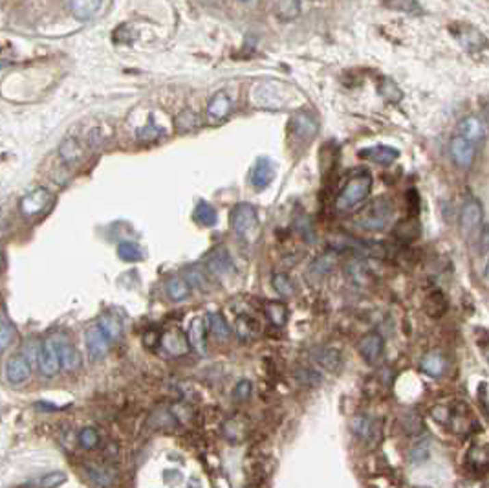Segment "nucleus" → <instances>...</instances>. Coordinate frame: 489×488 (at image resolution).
<instances>
[{
  "label": "nucleus",
  "instance_id": "58836bf2",
  "mask_svg": "<svg viewBox=\"0 0 489 488\" xmlns=\"http://www.w3.org/2000/svg\"><path fill=\"white\" fill-rule=\"evenodd\" d=\"M176 129L180 132H189L193 131V129H196L198 127V116L194 114V112H191V110H183V112H180L176 118Z\"/></svg>",
  "mask_w": 489,
  "mask_h": 488
},
{
  "label": "nucleus",
  "instance_id": "6e6552de",
  "mask_svg": "<svg viewBox=\"0 0 489 488\" xmlns=\"http://www.w3.org/2000/svg\"><path fill=\"white\" fill-rule=\"evenodd\" d=\"M110 344H112L110 338L97 325L86 331V350H88V357L94 362H99L107 357L108 350H110Z\"/></svg>",
  "mask_w": 489,
  "mask_h": 488
},
{
  "label": "nucleus",
  "instance_id": "e433bc0d",
  "mask_svg": "<svg viewBox=\"0 0 489 488\" xmlns=\"http://www.w3.org/2000/svg\"><path fill=\"white\" fill-rule=\"evenodd\" d=\"M88 476H90L99 487L107 488L114 483V472L110 470V468H105V466H92Z\"/></svg>",
  "mask_w": 489,
  "mask_h": 488
},
{
  "label": "nucleus",
  "instance_id": "09e8293b",
  "mask_svg": "<svg viewBox=\"0 0 489 488\" xmlns=\"http://www.w3.org/2000/svg\"><path fill=\"white\" fill-rule=\"evenodd\" d=\"M480 246L482 250L489 252V228H484L482 235H480Z\"/></svg>",
  "mask_w": 489,
  "mask_h": 488
},
{
  "label": "nucleus",
  "instance_id": "a19ab883",
  "mask_svg": "<svg viewBox=\"0 0 489 488\" xmlns=\"http://www.w3.org/2000/svg\"><path fill=\"white\" fill-rule=\"evenodd\" d=\"M277 15L285 21H290V18H295L299 13H301V4L299 2H293V0H286V2H279L277 6Z\"/></svg>",
  "mask_w": 489,
  "mask_h": 488
},
{
  "label": "nucleus",
  "instance_id": "a878e982",
  "mask_svg": "<svg viewBox=\"0 0 489 488\" xmlns=\"http://www.w3.org/2000/svg\"><path fill=\"white\" fill-rule=\"evenodd\" d=\"M97 327L107 334L110 342L120 339L121 334H123V325H121L120 318L116 316V314H105V316L99 320V323H97Z\"/></svg>",
  "mask_w": 489,
  "mask_h": 488
},
{
  "label": "nucleus",
  "instance_id": "72a5a7b5",
  "mask_svg": "<svg viewBox=\"0 0 489 488\" xmlns=\"http://www.w3.org/2000/svg\"><path fill=\"white\" fill-rule=\"evenodd\" d=\"M77 441H79L81 448L92 452V450H96L97 446H99L101 437H99L96 428H83V430L79 431V435H77Z\"/></svg>",
  "mask_w": 489,
  "mask_h": 488
},
{
  "label": "nucleus",
  "instance_id": "79ce46f5",
  "mask_svg": "<svg viewBox=\"0 0 489 488\" xmlns=\"http://www.w3.org/2000/svg\"><path fill=\"white\" fill-rule=\"evenodd\" d=\"M15 334H17V331H15L12 323L0 322V352H4L13 344Z\"/></svg>",
  "mask_w": 489,
  "mask_h": 488
},
{
  "label": "nucleus",
  "instance_id": "c9c22d12",
  "mask_svg": "<svg viewBox=\"0 0 489 488\" xmlns=\"http://www.w3.org/2000/svg\"><path fill=\"white\" fill-rule=\"evenodd\" d=\"M118 255L123 261H129V263H136V261H142L143 259L142 248L134 244V242H121L120 246H118Z\"/></svg>",
  "mask_w": 489,
  "mask_h": 488
},
{
  "label": "nucleus",
  "instance_id": "f03ea898",
  "mask_svg": "<svg viewBox=\"0 0 489 488\" xmlns=\"http://www.w3.org/2000/svg\"><path fill=\"white\" fill-rule=\"evenodd\" d=\"M394 217L393 202L385 196H378L365 206L358 215V224L367 231H382Z\"/></svg>",
  "mask_w": 489,
  "mask_h": 488
},
{
  "label": "nucleus",
  "instance_id": "4468645a",
  "mask_svg": "<svg viewBox=\"0 0 489 488\" xmlns=\"http://www.w3.org/2000/svg\"><path fill=\"white\" fill-rule=\"evenodd\" d=\"M451 158L458 167H469L475 160V145L462 136H455L449 144Z\"/></svg>",
  "mask_w": 489,
  "mask_h": 488
},
{
  "label": "nucleus",
  "instance_id": "de8ad7c7",
  "mask_svg": "<svg viewBox=\"0 0 489 488\" xmlns=\"http://www.w3.org/2000/svg\"><path fill=\"white\" fill-rule=\"evenodd\" d=\"M143 342H145V347H148V349H154V347H158L159 342H161V334H159L158 331L150 329V331H147V333H145V336H143Z\"/></svg>",
  "mask_w": 489,
  "mask_h": 488
},
{
  "label": "nucleus",
  "instance_id": "5701e85b",
  "mask_svg": "<svg viewBox=\"0 0 489 488\" xmlns=\"http://www.w3.org/2000/svg\"><path fill=\"white\" fill-rule=\"evenodd\" d=\"M407 457H409L410 465L420 466L423 465V463H427V459L431 457V439H429V437H421V439H418V441H416L409 448Z\"/></svg>",
  "mask_w": 489,
  "mask_h": 488
},
{
  "label": "nucleus",
  "instance_id": "f257e3e1",
  "mask_svg": "<svg viewBox=\"0 0 489 488\" xmlns=\"http://www.w3.org/2000/svg\"><path fill=\"white\" fill-rule=\"evenodd\" d=\"M374 185V180L370 177V172L363 171L354 175L352 179L348 180L347 184L343 185V190L339 191V195L336 198L337 209H352L363 201H367Z\"/></svg>",
  "mask_w": 489,
  "mask_h": 488
},
{
  "label": "nucleus",
  "instance_id": "2eb2a0df",
  "mask_svg": "<svg viewBox=\"0 0 489 488\" xmlns=\"http://www.w3.org/2000/svg\"><path fill=\"white\" fill-rule=\"evenodd\" d=\"M275 177V167L272 160L267 158H259L255 162V166L251 169V184L256 190H266L267 185L272 184V180Z\"/></svg>",
  "mask_w": 489,
  "mask_h": 488
},
{
  "label": "nucleus",
  "instance_id": "4be33fe9",
  "mask_svg": "<svg viewBox=\"0 0 489 488\" xmlns=\"http://www.w3.org/2000/svg\"><path fill=\"white\" fill-rule=\"evenodd\" d=\"M231 99L226 92H218L211 98L209 105H207V116L213 120H224L226 116L231 112Z\"/></svg>",
  "mask_w": 489,
  "mask_h": 488
},
{
  "label": "nucleus",
  "instance_id": "0eeeda50",
  "mask_svg": "<svg viewBox=\"0 0 489 488\" xmlns=\"http://www.w3.org/2000/svg\"><path fill=\"white\" fill-rule=\"evenodd\" d=\"M159 347H161L163 352H167L169 357H185L189 350H191L187 336L182 333V329L178 327H169L166 333L161 334Z\"/></svg>",
  "mask_w": 489,
  "mask_h": 488
},
{
  "label": "nucleus",
  "instance_id": "f8f14e48",
  "mask_svg": "<svg viewBox=\"0 0 489 488\" xmlns=\"http://www.w3.org/2000/svg\"><path fill=\"white\" fill-rule=\"evenodd\" d=\"M51 195L50 191L46 188H37V190L29 191L28 195L23 196V201L18 204L21 211L26 217H31V215H37V213L44 211V207L50 204Z\"/></svg>",
  "mask_w": 489,
  "mask_h": 488
},
{
  "label": "nucleus",
  "instance_id": "423d86ee",
  "mask_svg": "<svg viewBox=\"0 0 489 488\" xmlns=\"http://www.w3.org/2000/svg\"><path fill=\"white\" fill-rule=\"evenodd\" d=\"M253 101L259 107L266 109H280L286 101V86L280 83H264L253 90Z\"/></svg>",
  "mask_w": 489,
  "mask_h": 488
},
{
  "label": "nucleus",
  "instance_id": "37998d69",
  "mask_svg": "<svg viewBox=\"0 0 489 488\" xmlns=\"http://www.w3.org/2000/svg\"><path fill=\"white\" fill-rule=\"evenodd\" d=\"M64 481H66V474L64 472H50L44 477H40L39 488H57Z\"/></svg>",
  "mask_w": 489,
  "mask_h": 488
},
{
  "label": "nucleus",
  "instance_id": "9d476101",
  "mask_svg": "<svg viewBox=\"0 0 489 488\" xmlns=\"http://www.w3.org/2000/svg\"><path fill=\"white\" fill-rule=\"evenodd\" d=\"M484 209L478 201H467L460 209V230L464 235H471L478 226L482 224Z\"/></svg>",
  "mask_w": 489,
  "mask_h": 488
},
{
  "label": "nucleus",
  "instance_id": "20e7f679",
  "mask_svg": "<svg viewBox=\"0 0 489 488\" xmlns=\"http://www.w3.org/2000/svg\"><path fill=\"white\" fill-rule=\"evenodd\" d=\"M319 123L312 112H297L290 121V136L299 145H308L317 136Z\"/></svg>",
  "mask_w": 489,
  "mask_h": 488
},
{
  "label": "nucleus",
  "instance_id": "c85d7f7f",
  "mask_svg": "<svg viewBox=\"0 0 489 488\" xmlns=\"http://www.w3.org/2000/svg\"><path fill=\"white\" fill-rule=\"evenodd\" d=\"M266 316L269 323H274L275 327H282L288 322V309L280 301H269L266 305Z\"/></svg>",
  "mask_w": 489,
  "mask_h": 488
},
{
  "label": "nucleus",
  "instance_id": "cd10ccee",
  "mask_svg": "<svg viewBox=\"0 0 489 488\" xmlns=\"http://www.w3.org/2000/svg\"><path fill=\"white\" fill-rule=\"evenodd\" d=\"M207 323H209L211 333L215 334L218 339H228L231 336V329H229L228 322L224 320L220 312H209L207 314Z\"/></svg>",
  "mask_w": 489,
  "mask_h": 488
},
{
  "label": "nucleus",
  "instance_id": "8fccbe9b",
  "mask_svg": "<svg viewBox=\"0 0 489 488\" xmlns=\"http://www.w3.org/2000/svg\"><path fill=\"white\" fill-rule=\"evenodd\" d=\"M486 276H488V279H489V261H488V266H486Z\"/></svg>",
  "mask_w": 489,
  "mask_h": 488
},
{
  "label": "nucleus",
  "instance_id": "9b49d317",
  "mask_svg": "<svg viewBox=\"0 0 489 488\" xmlns=\"http://www.w3.org/2000/svg\"><path fill=\"white\" fill-rule=\"evenodd\" d=\"M383 349H385V339H383L382 334L378 333L365 334L358 344L359 355L363 357V360L367 363L378 362V360L382 358Z\"/></svg>",
  "mask_w": 489,
  "mask_h": 488
},
{
  "label": "nucleus",
  "instance_id": "1a4fd4ad",
  "mask_svg": "<svg viewBox=\"0 0 489 488\" xmlns=\"http://www.w3.org/2000/svg\"><path fill=\"white\" fill-rule=\"evenodd\" d=\"M29 374H31V365L24 358V355H13L6 362L4 376L12 385H23L29 380Z\"/></svg>",
  "mask_w": 489,
  "mask_h": 488
},
{
  "label": "nucleus",
  "instance_id": "ea45409f",
  "mask_svg": "<svg viewBox=\"0 0 489 488\" xmlns=\"http://www.w3.org/2000/svg\"><path fill=\"white\" fill-rule=\"evenodd\" d=\"M469 463H471L473 470L475 472L489 470V450L488 448L473 450V455H469Z\"/></svg>",
  "mask_w": 489,
  "mask_h": 488
},
{
  "label": "nucleus",
  "instance_id": "c03bdc74",
  "mask_svg": "<svg viewBox=\"0 0 489 488\" xmlns=\"http://www.w3.org/2000/svg\"><path fill=\"white\" fill-rule=\"evenodd\" d=\"M185 281L189 283V287L193 288H204L205 287V276L204 272L200 270V268H196V266H191V268H187L185 270Z\"/></svg>",
  "mask_w": 489,
  "mask_h": 488
},
{
  "label": "nucleus",
  "instance_id": "473e14b6",
  "mask_svg": "<svg viewBox=\"0 0 489 488\" xmlns=\"http://www.w3.org/2000/svg\"><path fill=\"white\" fill-rule=\"evenodd\" d=\"M59 155H61V158H63L64 162H68V164H74V162L79 160L81 147L79 144H77V140L74 138L64 140L63 144H61V147H59Z\"/></svg>",
  "mask_w": 489,
  "mask_h": 488
},
{
  "label": "nucleus",
  "instance_id": "39448f33",
  "mask_svg": "<svg viewBox=\"0 0 489 488\" xmlns=\"http://www.w3.org/2000/svg\"><path fill=\"white\" fill-rule=\"evenodd\" d=\"M63 336H51L40 345L39 350V360H37V365H39L40 373L44 376H55L61 369V362H59V344H61Z\"/></svg>",
  "mask_w": 489,
  "mask_h": 488
},
{
  "label": "nucleus",
  "instance_id": "6ab92c4d",
  "mask_svg": "<svg viewBox=\"0 0 489 488\" xmlns=\"http://www.w3.org/2000/svg\"><path fill=\"white\" fill-rule=\"evenodd\" d=\"M187 339L191 349H194V352H198L200 357H205V352H207V338H205L204 320H200V318L193 320L187 331Z\"/></svg>",
  "mask_w": 489,
  "mask_h": 488
},
{
  "label": "nucleus",
  "instance_id": "b1692460",
  "mask_svg": "<svg viewBox=\"0 0 489 488\" xmlns=\"http://www.w3.org/2000/svg\"><path fill=\"white\" fill-rule=\"evenodd\" d=\"M420 368L423 373L432 376V378H438L445 371V360L440 352H429V355H425L423 360H421Z\"/></svg>",
  "mask_w": 489,
  "mask_h": 488
},
{
  "label": "nucleus",
  "instance_id": "dca6fc26",
  "mask_svg": "<svg viewBox=\"0 0 489 488\" xmlns=\"http://www.w3.org/2000/svg\"><path fill=\"white\" fill-rule=\"evenodd\" d=\"M207 270L216 277H226L233 272V261L226 248H218L207 257Z\"/></svg>",
  "mask_w": 489,
  "mask_h": 488
},
{
  "label": "nucleus",
  "instance_id": "49530a36",
  "mask_svg": "<svg viewBox=\"0 0 489 488\" xmlns=\"http://www.w3.org/2000/svg\"><path fill=\"white\" fill-rule=\"evenodd\" d=\"M297 380L304 385H317L321 382V376L315 371H312V369L302 368L297 371Z\"/></svg>",
  "mask_w": 489,
  "mask_h": 488
},
{
  "label": "nucleus",
  "instance_id": "ddd939ff",
  "mask_svg": "<svg viewBox=\"0 0 489 488\" xmlns=\"http://www.w3.org/2000/svg\"><path fill=\"white\" fill-rule=\"evenodd\" d=\"M312 360L317 363L319 368L328 371V373H337L343 365L341 352L334 347H317L312 350Z\"/></svg>",
  "mask_w": 489,
  "mask_h": 488
},
{
  "label": "nucleus",
  "instance_id": "412c9836",
  "mask_svg": "<svg viewBox=\"0 0 489 488\" xmlns=\"http://www.w3.org/2000/svg\"><path fill=\"white\" fill-rule=\"evenodd\" d=\"M350 431H352L358 439H361V441L370 442L374 439L375 433L374 420L367 417V415H356V417L350 420Z\"/></svg>",
  "mask_w": 489,
  "mask_h": 488
},
{
  "label": "nucleus",
  "instance_id": "393cba45",
  "mask_svg": "<svg viewBox=\"0 0 489 488\" xmlns=\"http://www.w3.org/2000/svg\"><path fill=\"white\" fill-rule=\"evenodd\" d=\"M458 129H460L462 138H466L467 142H471V144L484 136L482 121L478 120V118H473V116L464 118V120L460 121V127H458Z\"/></svg>",
  "mask_w": 489,
  "mask_h": 488
},
{
  "label": "nucleus",
  "instance_id": "f3484780",
  "mask_svg": "<svg viewBox=\"0 0 489 488\" xmlns=\"http://www.w3.org/2000/svg\"><path fill=\"white\" fill-rule=\"evenodd\" d=\"M359 156L374 162V164H380V166H388L398 158L399 151L396 147H391V145H374V147L359 151Z\"/></svg>",
  "mask_w": 489,
  "mask_h": 488
},
{
  "label": "nucleus",
  "instance_id": "aec40b11",
  "mask_svg": "<svg viewBox=\"0 0 489 488\" xmlns=\"http://www.w3.org/2000/svg\"><path fill=\"white\" fill-rule=\"evenodd\" d=\"M59 362H61V368L66 371H75L83 363L79 350L75 349L74 345H70L66 338L61 339V344H59Z\"/></svg>",
  "mask_w": 489,
  "mask_h": 488
},
{
  "label": "nucleus",
  "instance_id": "bb28decb",
  "mask_svg": "<svg viewBox=\"0 0 489 488\" xmlns=\"http://www.w3.org/2000/svg\"><path fill=\"white\" fill-rule=\"evenodd\" d=\"M166 290L172 301H183V299H187L189 294H191V287H189V283L185 281L183 277H171V279L167 281Z\"/></svg>",
  "mask_w": 489,
  "mask_h": 488
},
{
  "label": "nucleus",
  "instance_id": "4c0bfd02",
  "mask_svg": "<svg viewBox=\"0 0 489 488\" xmlns=\"http://www.w3.org/2000/svg\"><path fill=\"white\" fill-rule=\"evenodd\" d=\"M256 333V322L251 320L250 316H239L237 318V334L239 338L250 339L253 338Z\"/></svg>",
  "mask_w": 489,
  "mask_h": 488
},
{
  "label": "nucleus",
  "instance_id": "2f4dec72",
  "mask_svg": "<svg viewBox=\"0 0 489 488\" xmlns=\"http://www.w3.org/2000/svg\"><path fill=\"white\" fill-rule=\"evenodd\" d=\"M427 314H431L432 318H438L447 310V301H445L444 294L442 292H432L425 301Z\"/></svg>",
  "mask_w": 489,
  "mask_h": 488
},
{
  "label": "nucleus",
  "instance_id": "a211bd4d",
  "mask_svg": "<svg viewBox=\"0 0 489 488\" xmlns=\"http://www.w3.org/2000/svg\"><path fill=\"white\" fill-rule=\"evenodd\" d=\"M72 15L79 21H88V18H94L97 13L103 10V2L99 0H74V2H68L66 4Z\"/></svg>",
  "mask_w": 489,
  "mask_h": 488
},
{
  "label": "nucleus",
  "instance_id": "7ed1b4c3",
  "mask_svg": "<svg viewBox=\"0 0 489 488\" xmlns=\"http://www.w3.org/2000/svg\"><path fill=\"white\" fill-rule=\"evenodd\" d=\"M231 228L242 241H255L259 233V217L251 204H237L231 211Z\"/></svg>",
  "mask_w": 489,
  "mask_h": 488
},
{
  "label": "nucleus",
  "instance_id": "f704fd0d",
  "mask_svg": "<svg viewBox=\"0 0 489 488\" xmlns=\"http://www.w3.org/2000/svg\"><path fill=\"white\" fill-rule=\"evenodd\" d=\"M272 285H274L275 292L280 294V296H285V298L293 296V292H295V285H293V281H291L286 274H280V272L279 274H274Z\"/></svg>",
  "mask_w": 489,
  "mask_h": 488
},
{
  "label": "nucleus",
  "instance_id": "7c9ffc66",
  "mask_svg": "<svg viewBox=\"0 0 489 488\" xmlns=\"http://www.w3.org/2000/svg\"><path fill=\"white\" fill-rule=\"evenodd\" d=\"M194 220L202 226H215L216 220H218V215H216V209L207 202H198V206L194 209L193 213Z\"/></svg>",
  "mask_w": 489,
  "mask_h": 488
},
{
  "label": "nucleus",
  "instance_id": "a18cd8bd",
  "mask_svg": "<svg viewBox=\"0 0 489 488\" xmlns=\"http://www.w3.org/2000/svg\"><path fill=\"white\" fill-rule=\"evenodd\" d=\"M251 391H253V384H251L250 380H240L233 389L235 400H237V402H246L251 396Z\"/></svg>",
  "mask_w": 489,
  "mask_h": 488
},
{
  "label": "nucleus",
  "instance_id": "c756f323",
  "mask_svg": "<svg viewBox=\"0 0 489 488\" xmlns=\"http://www.w3.org/2000/svg\"><path fill=\"white\" fill-rule=\"evenodd\" d=\"M336 253L330 252V253H323V255H319L315 261L312 263V266H310V274H313L315 277H324L328 272L334 268V264H336Z\"/></svg>",
  "mask_w": 489,
  "mask_h": 488
}]
</instances>
